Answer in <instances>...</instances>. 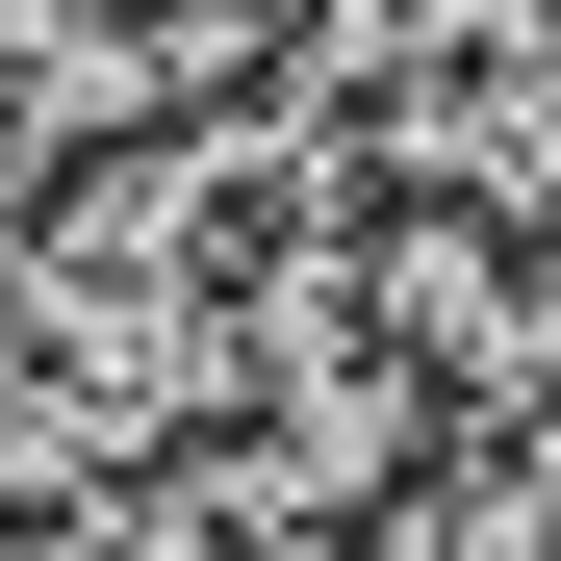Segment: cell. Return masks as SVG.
<instances>
[{
  "label": "cell",
  "instance_id": "cell-2",
  "mask_svg": "<svg viewBox=\"0 0 561 561\" xmlns=\"http://www.w3.org/2000/svg\"><path fill=\"white\" fill-rule=\"evenodd\" d=\"M0 561H26V536H0Z\"/></svg>",
  "mask_w": 561,
  "mask_h": 561
},
{
  "label": "cell",
  "instance_id": "cell-1",
  "mask_svg": "<svg viewBox=\"0 0 561 561\" xmlns=\"http://www.w3.org/2000/svg\"><path fill=\"white\" fill-rule=\"evenodd\" d=\"M332 332L434 434H536V205H332Z\"/></svg>",
  "mask_w": 561,
  "mask_h": 561
}]
</instances>
